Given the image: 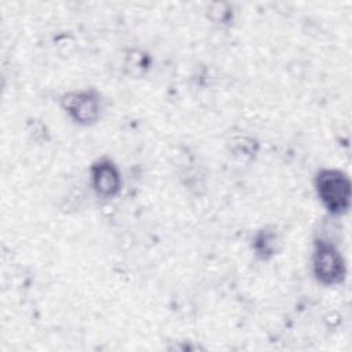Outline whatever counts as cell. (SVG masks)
<instances>
[{
	"label": "cell",
	"instance_id": "1",
	"mask_svg": "<svg viewBox=\"0 0 352 352\" xmlns=\"http://www.w3.org/2000/svg\"><path fill=\"white\" fill-rule=\"evenodd\" d=\"M315 190L323 206L333 214H342L351 206L349 177L338 169H322L315 177Z\"/></svg>",
	"mask_w": 352,
	"mask_h": 352
},
{
	"label": "cell",
	"instance_id": "2",
	"mask_svg": "<svg viewBox=\"0 0 352 352\" xmlns=\"http://www.w3.org/2000/svg\"><path fill=\"white\" fill-rule=\"evenodd\" d=\"M315 278L323 285H337L345 278V261L340 250L330 242L319 239L312 253Z\"/></svg>",
	"mask_w": 352,
	"mask_h": 352
},
{
	"label": "cell",
	"instance_id": "3",
	"mask_svg": "<svg viewBox=\"0 0 352 352\" xmlns=\"http://www.w3.org/2000/svg\"><path fill=\"white\" fill-rule=\"evenodd\" d=\"M60 103L70 118L81 125L94 124L102 111L100 98L92 89L69 92L62 96Z\"/></svg>",
	"mask_w": 352,
	"mask_h": 352
},
{
	"label": "cell",
	"instance_id": "4",
	"mask_svg": "<svg viewBox=\"0 0 352 352\" xmlns=\"http://www.w3.org/2000/svg\"><path fill=\"white\" fill-rule=\"evenodd\" d=\"M91 183L96 194L104 198H111L121 188V175L117 165L107 160H98L91 168Z\"/></svg>",
	"mask_w": 352,
	"mask_h": 352
},
{
	"label": "cell",
	"instance_id": "5",
	"mask_svg": "<svg viewBox=\"0 0 352 352\" xmlns=\"http://www.w3.org/2000/svg\"><path fill=\"white\" fill-rule=\"evenodd\" d=\"M278 245L279 239L274 230L263 228L256 234L253 239V249L256 254L263 260L272 257L278 250Z\"/></svg>",
	"mask_w": 352,
	"mask_h": 352
},
{
	"label": "cell",
	"instance_id": "6",
	"mask_svg": "<svg viewBox=\"0 0 352 352\" xmlns=\"http://www.w3.org/2000/svg\"><path fill=\"white\" fill-rule=\"evenodd\" d=\"M209 14H210V18L213 21L220 22V23L227 22L231 18V15H232L230 6L226 4V3H214V4H212V7L209 10Z\"/></svg>",
	"mask_w": 352,
	"mask_h": 352
}]
</instances>
